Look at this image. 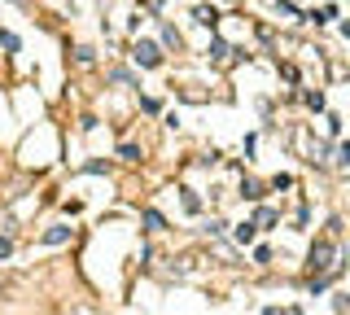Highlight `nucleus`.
Segmentation results:
<instances>
[{
  "label": "nucleus",
  "mask_w": 350,
  "mask_h": 315,
  "mask_svg": "<svg viewBox=\"0 0 350 315\" xmlns=\"http://www.w3.org/2000/svg\"><path fill=\"white\" fill-rule=\"evenodd\" d=\"M333 276H342V249H337L333 236H324L311 249V289H324Z\"/></svg>",
  "instance_id": "nucleus-1"
},
{
  "label": "nucleus",
  "mask_w": 350,
  "mask_h": 315,
  "mask_svg": "<svg viewBox=\"0 0 350 315\" xmlns=\"http://www.w3.org/2000/svg\"><path fill=\"white\" fill-rule=\"evenodd\" d=\"M136 61H140V66H145V70H153V66H158V61H162L158 44H149V40H140V44H136Z\"/></svg>",
  "instance_id": "nucleus-2"
},
{
  "label": "nucleus",
  "mask_w": 350,
  "mask_h": 315,
  "mask_svg": "<svg viewBox=\"0 0 350 315\" xmlns=\"http://www.w3.org/2000/svg\"><path fill=\"white\" fill-rule=\"evenodd\" d=\"M254 228H258V223H237V241L250 245V241H254Z\"/></svg>",
  "instance_id": "nucleus-3"
},
{
  "label": "nucleus",
  "mask_w": 350,
  "mask_h": 315,
  "mask_svg": "<svg viewBox=\"0 0 350 315\" xmlns=\"http://www.w3.org/2000/svg\"><path fill=\"white\" fill-rule=\"evenodd\" d=\"M197 23H202V27H215V23H219V14H215V9H206V5H202V9H197Z\"/></svg>",
  "instance_id": "nucleus-4"
},
{
  "label": "nucleus",
  "mask_w": 350,
  "mask_h": 315,
  "mask_svg": "<svg viewBox=\"0 0 350 315\" xmlns=\"http://www.w3.org/2000/svg\"><path fill=\"white\" fill-rule=\"evenodd\" d=\"M66 236H70V228H53V232H49V236H44V241H49V245H62V241H66Z\"/></svg>",
  "instance_id": "nucleus-5"
},
{
  "label": "nucleus",
  "mask_w": 350,
  "mask_h": 315,
  "mask_svg": "<svg viewBox=\"0 0 350 315\" xmlns=\"http://www.w3.org/2000/svg\"><path fill=\"white\" fill-rule=\"evenodd\" d=\"M184 210H202V202H197L193 189H184Z\"/></svg>",
  "instance_id": "nucleus-6"
}]
</instances>
